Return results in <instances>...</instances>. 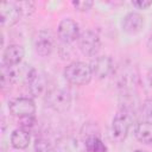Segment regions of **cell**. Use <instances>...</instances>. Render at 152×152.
Segmentation results:
<instances>
[{
	"label": "cell",
	"instance_id": "obj_4",
	"mask_svg": "<svg viewBox=\"0 0 152 152\" xmlns=\"http://www.w3.org/2000/svg\"><path fill=\"white\" fill-rule=\"evenodd\" d=\"M78 48L86 56H95L101 49V39L97 33L91 30L82 32L78 37Z\"/></svg>",
	"mask_w": 152,
	"mask_h": 152
},
{
	"label": "cell",
	"instance_id": "obj_8",
	"mask_svg": "<svg viewBox=\"0 0 152 152\" xmlns=\"http://www.w3.org/2000/svg\"><path fill=\"white\" fill-rule=\"evenodd\" d=\"M57 34L63 43H72L76 39L78 40V37L81 34L78 24L70 18H64L58 24Z\"/></svg>",
	"mask_w": 152,
	"mask_h": 152
},
{
	"label": "cell",
	"instance_id": "obj_11",
	"mask_svg": "<svg viewBox=\"0 0 152 152\" xmlns=\"http://www.w3.org/2000/svg\"><path fill=\"white\" fill-rule=\"evenodd\" d=\"M145 25L144 17L138 12H129L127 13L121 23L122 30L128 34H137L139 33Z\"/></svg>",
	"mask_w": 152,
	"mask_h": 152
},
{
	"label": "cell",
	"instance_id": "obj_19",
	"mask_svg": "<svg viewBox=\"0 0 152 152\" xmlns=\"http://www.w3.org/2000/svg\"><path fill=\"white\" fill-rule=\"evenodd\" d=\"M72 6L77 10V11H80V12H87V11H89L91 7H93V5H94V2L91 1V0H74L72 2Z\"/></svg>",
	"mask_w": 152,
	"mask_h": 152
},
{
	"label": "cell",
	"instance_id": "obj_24",
	"mask_svg": "<svg viewBox=\"0 0 152 152\" xmlns=\"http://www.w3.org/2000/svg\"><path fill=\"white\" fill-rule=\"evenodd\" d=\"M147 49H148V51L152 53V34L148 37V39H147Z\"/></svg>",
	"mask_w": 152,
	"mask_h": 152
},
{
	"label": "cell",
	"instance_id": "obj_16",
	"mask_svg": "<svg viewBox=\"0 0 152 152\" xmlns=\"http://www.w3.org/2000/svg\"><path fill=\"white\" fill-rule=\"evenodd\" d=\"M86 148L88 152H107V146L99 135H89L86 138Z\"/></svg>",
	"mask_w": 152,
	"mask_h": 152
},
{
	"label": "cell",
	"instance_id": "obj_9",
	"mask_svg": "<svg viewBox=\"0 0 152 152\" xmlns=\"http://www.w3.org/2000/svg\"><path fill=\"white\" fill-rule=\"evenodd\" d=\"M93 76L103 80L114 72V62L109 56H99L91 59L89 64Z\"/></svg>",
	"mask_w": 152,
	"mask_h": 152
},
{
	"label": "cell",
	"instance_id": "obj_1",
	"mask_svg": "<svg viewBox=\"0 0 152 152\" xmlns=\"http://www.w3.org/2000/svg\"><path fill=\"white\" fill-rule=\"evenodd\" d=\"M64 77L65 80L75 86H84L91 81L93 72L89 64L84 62H72L68 64L64 69Z\"/></svg>",
	"mask_w": 152,
	"mask_h": 152
},
{
	"label": "cell",
	"instance_id": "obj_13",
	"mask_svg": "<svg viewBox=\"0 0 152 152\" xmlns=\"http://www.w3.org/2000/svg\"><path fill=\"white\" fill-rule=\"evenodd\" d=\"M46 84H48V82H46L45 75L43 72L36 70L34 75L30 80L27 87H28V90H30L31 95L34 96V97H38V96H40L43 94L44 95L46 94V91H48L46 90Z\"/></svg>",
	"mask_w": 152,
	"mask_h": 152
},
{
	"label": "cell",
	"instance_id": "obj_10",
	"mask_svg": "<svg viewBox=\"0 0 152 152\" xmlns=\"http://www.w3.org/2000/svg\"><path fill=\"white\" fill-rule=\"evenodd\" d=\"M116 80L119 87L124 91H131L138 81V74L134 68L131 65H125L116 70Z\"/></svg>",
	"mask_w": 152,
	"mask_h": 152
},
{
	"label": "cell",
	"instance_id": "obj_6",
	"mask_svg": "<svg viewBox=\"0 0 152 152\" xmlns=\"http://www.w3.org/2000/svg\"><path fill=\"white\" fill-rule=\"evenodd\" d=\"M55 48L53 34L49 30H40L33 37V49L42 57L49 56Z\"/></svg>",
	"mask_w": 152,
	"mask_h": 152
},
{
	"label": "cell",
	"instance_id": "obj_21",
	"mask_svg": "<svg viewBox=\"0 0 152 152\" xmlns=\"http://www.w3.org/2000/svg\"><path fill=\"white\" fill-rule=\"evenodd\" d=\"M20 6V10L23 11V14H31L34 10V4L31 1H24V2H18Z\"/></svg>",
	"mask_w": 152,
	"mask_h": 152
},
{
	"label": "cell",
	"instance_id": "obj_14",
	"mask_svg": "<svg viewBox=\"0 0 152 152\" xmlns=\"http://www.w3.org/2000/svg\"><path fill=\"white\" fill-rule=\"evenodd\" d=\"M30 141L31 134L20 127L14 129L11 134V145L17 150H25L30 145Z\"/></svg>",
	"mask_w": 152,
	"mask_h": 152
},
{
	"label": "cell",
	"instance_id": "obj_5",
	"mask_svg": "<svg viewBox=\"0 0 152 152\" xmlns=\"http://www.w3.org/2000/svg\"><path fill=\"white\" fill-rule=\"evenodd\" d=\"M8 109H10L12 115L18 116L19 119H21V118L34 115L36 103L31 97L20 96V97H15V99L10 101Z\"/></svg>",
	"mask_w": 152,
	"mask_h": 152
},
{
	"label": "cell",
	"instance_id": "obj_2",
	"mask_svg": "<svg viewBox=\"0 0 152 152\" xmlns=\"http://www.w3.org/2000/svg\"><path fill=\"white\" fill-rule=\"evenodd\" d=\"M45 104L55 112H66L71 107V95L63 88H52L44 95Z\"/></svg>",
	"mask_w": 152,
	"mask_h": 152
},
{
	"label": "cell",
	"instance_id": "obj_25",
	"mask_svg": "<svg viewBox=\"0 0 152 152\" xmlns=\"http://www.w3.org/2000/svg\"><path fill=\"white\" fill-rule=\"evenodd\" d=\"M134 152H146V151H144V150H135Z\"/></svg>",
	"mask_w": 152,
	"mask_h": 152
},
{
	"label": "cell",
	"instance_id": "obj_3",
	"mask_svg": "<svg viewBox=\"0 0 152 152\" xmlns=\"http://www.w3.org/2000/svg\"><path fill=\"white\" fill-rule=\"evenodd\" d=\"M133 122V116L131 112L121 109L112 121V137L116 141H122L126 139L129 128Z\"/></svg>",
	"mask_w": 152,
	"mask_h": 152
},
{
	"label": "cell",
	"instance_id": "obj_22",
	"mask_svg": "<svg viewBox=\"0 0 152 152\" xmlns=\"http://www.w3.org/2000/svg\"><path fill=\"white\" fill-rule=\"evenodd\" d=\"M132 5L139 10H146L152 5L151 0H137V1H132Z\"/></svg>",
	"mask_w": 152,
	"mask_h": 152
},
{
	"label": "cell",
	"instance_id": "obj_18",
	"mask_svg": "<svg viewBox=\"0 0 152 152\" xmlns=\"http://www.w3.org/2000/svg\"><path fill=\"white\" fill-rule=\"evenodd\" d=\"M19 125H20V128H23V129L27 131L28 133H31L33 131V128L37 126V120H36L34 115L21 118V119H19Z\"/></svg>",
	"mask_w": 152,
	"mask_h": 152
},
{
	"label": "cell",
	"instance_id": "obj_23",
	"mask_svg": "<svg viewBox=\"0 0 152 152\" xmlns=\"http://www.w3.org/2000/svg\"><path fill=\"white\" fill-rule=\"evenodd\" d=\"M147 82H148V84L152 87V68L148 70V72H147Z\"/></svg>",
	"mask_w": 152,
	"mask_h": 152
},
{
	"label": "cell",
	"instance_id": "obj_12",
	"mask_svg": "<svg viewBox=\"0 0 152 152\" xmlns=\"http://www.w3.org/2000/svg\"><path fill=\"white\" fill-rule=\"evenodd\" d=\"M25 56V50L19 44H11L8 45L2 53V64L7 66H14L21 63Z\"/></svg>",
	"mask_w": 152,
	"mask_h": 152
},
{
	"label": "cell",
	"instance_id": "obj_20",
	"mask_svg": "<svg viewBox=\"0 0 152 152\" xmlns=\"http://www.w3.org/2000/svg\"><path fill=\"white\" fill-rule=\"evenodd\" d=\"M142 116L145 118L146 121L152 122V99L146 100L142 104Z\"/></svg>",
	"mask_w": 152,
	"mask_h": 152
},
{
	"label": "cell",
	"instance_id": "obj_7",
	"mask_svg": "<svg viewBox=\"0 0 152 152\" xmlns=\"http://www.w3.org/2000/svg\"><path fill=\"white\" fill-rule=\"evenodd\" d=\"M23 15V11L18 2L6 1L0 5V21L1 26H13L17 24Z\"/></svg>",
	"mask_w": 152,
	"mask_h": 152
},
{
	"label": "cell",
	"instance_id": "obj_15",
	"mask_svg": "<svg viewBox=\"0 0 152 152\" xmlns=\"http://www.w3.org/2000/svg\"><path fill=\"white\" fill-rule=\"evenodd\" d=\"M135 138L142 144H152V122L151 121H141L137 124L134 128Z\"/></svg>",
	"mask_w": 152,
	"mask_h": 152
},
{
	"label": "cell",
	"instance_id": "obj_17",
	"mask_svg": "<svg viewBox=\"0 0 152 152\" xmlns=\"http://www.w3.org/2000/svg\"><path fill=\"white\" fill-rule=\"evenodd\" d=\"M33 148H34V152H57L53 145L44 138H37L34 140Z\"/></svg>",
	"mask_w": 152,
	"mask_h": 152
}]
</instances>
